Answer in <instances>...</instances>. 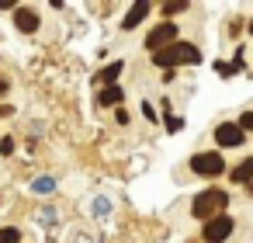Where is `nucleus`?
Segmentation results:
<instances>
[{
	"label": "nucleus",
	"mask_w": 253,
	"mask_h": 243,
	"mask_svg": "<svg viewBox=\"0 0 253 243\" xmlns=\"http://www.w3.org/2000/svg\"><path fill=\"white\" fill-rule=\"evenodd\" d=\"M11 149H14V143H11V139H0V153H4V156H7Z\"/></svg>",
	"instance_id": "nucleus-19"
},
{
	"label": "nucleus",
	"mask_w": 253,
	"mask_h": 243,
	"mask_svg": "<svg viewBox=\"0 0 253 243\" xmlns=\"http://www.w3.org/2000/svg\"><path fill=\"white\" fill-rule=\"evenodd\" d=\"M229 205V191H222V188H208V191H201L198 198H194V205H191V212H194V219H215V215H222V208Z\"/></svg>",
	"instance_id": "nucleus-2"
},
{
	"label": "nucleus",
	"mask_w": 253,
	"mask_h": 243,
	"mask_svg": "<svg viewBox=\"0 0 253 243\" xmlns=\"http://www.w3.org/2000/svg\"><path fill=\"white\" fill-rule=\"evenodd\" d=\"M122 66H125L122 59H118V63H108L104 70H97V73H94V84H101V87H111V84L122 77Z\"/></svg>",
	"instance_id": "nucleus-8"
},
{
	"label": "nucleus",
	"mask_w": 253,
	"mask_h": 243,
	"mask_svg": "<svg viewBox=\"0 0 253 243\" xmlns=\"http://www.w3.org/2000/svg\"><path fill=\"white\" fill-rule=\"evenodd\" d=\"M232 181H236V184H250V181H253V156L243 160V163L232 170Z\"/></svg>",
	"instance_id": "nucleus-11"
},
{
	"label": "nucleus",
	"mask_w": 253,
	"mask_h": 243,
	"mask_svg": "<svg viewBox=\"0 0 253 243\" xmlns=\"http://www.w3.org/2000/svg\"><path fill=\"white\" fill-rule=\"evenodd\" d=\"M14 25H18L21 32H35V28H39V14H35L32 7H18V11H14Z\"/></svg>",
	"instance_id": "nucleus-9"
},
{
	"label": "nucleus",
	"mask_w": 253,
	"mask_h": 243,
	"mask_svg": "<svg viewBox=\"0 0 253 243\" xmlns=\"http://www.w3.org/2000/svg\"><path fill=\"white\" fill-rule=\"evenodd\" d=\"M4 115H11V108H7V104H0V118H4Z\"/></svg>",
	"instance_id": "nucleus-21"
},
{
	"label": "nucleus",
	"mask_w": 253,
	"mask_h": 243,
	"mask_svg": "<svg viewBox=\"0 0 253 243\" xmlns=\"http://www.w3.org/2000/svg\"><path fill=\"white\" fill-rule=\"evenodd\" d=\"M146 14H149V4H146V0H135V4L128 7V14H125V21H122V28H125V32H132Z\"/></svg>",
	"instance_id": "nucleus-7"
},
{
	"label": "nucleus",
	"mask_w": 253,
	"mask_h": 243,
	"mask_svg": "<svg viewBox=\"0 0 253 243\" xmlns=\"http://www.w3.org/2000/svg\"><path fill=\"white\" fill-rule=\"evenodd\" d=\"M173 42H177V25H170V21L156 25V28L146 35V49H149V52H163V49H170Z\"/></svg>",
	"instance_id": "nucleus-3"
},
{
	"label": "nucleus",
	"mask_w": 253,
	"mask_h": 243,
	"mask_svg": "<svg viewBox=\"0 0 253 243\" xmlns=\"http://www.w3.org/2000/svg\"><path fill=\"white\" fill-rule=\"evenodd\" d=\"M191 167H194V174H201V177H218V174H225V160H222L218 153H198V156L191 160Z\"/></svg>",
	"instance_id": "nucleus-4"
},
{
	"label": "nucleus",
	"mask_w": 253,
	"mask_h": 243,
	"mask_svg": "<svg viewBox=\"0 0 253 243\" xmlns=\"http://www.w3.org/2000/svg\"><path fill=\"white\" fill-rule=\"evenodd\" d=\"M94 212H97V215H108V201L97 198V201H94Z\"/></svg>",
	"instance_id": "nucleus-16"
},
{
	"label": "nucleus",
	"mask_w": 253,
	"mask_h": 243,
	"mask_svg": "<svg viewBox=\"0 0 253 243\" xmlns=\"http://www.w3.org/2000/svg\"><path fill=\"white\" fill-rule=\"evenodd\" d=\"M184 11V4H163V14L170 18V14H180Z\"/></svg>",
	"instance_id": "nucleus-15"
},
{
	"label": "nucleus",
	"mask_w": 253,
	"mask_h": 243,
	"mask_svg": "<svg viewBox=\"0 0 253 243\" xmlns=\"http://www.w3.org/2000/svg\"><path fill=\"white\" fill-rule=\"evenodd\" d=\"M167 129H170V132H177V129H180V118H173V115H167Z\"/></svg>",
	"instance_id": "nucleus-18"
},
{
	"label": "nucleus",
	"mask_w": 253,
	"mask_h": 243,
	"mask_svg": "<svg viewBox=\"0 0 253 243\" xmlns=\"http://www.w3.org/2000/svg\"><path fill=\"white\" fill-rule=\"evenodd\" d=\"M236 125H239L243 132H253V111H246V115H243V118H239Z\"/></svg>",
	"instance_id": "nucleus-14"
},
{
	"label": "nucleus",
	"mask_w": 253,
	"mask_h": 243,
	"mask_svg": "<svg viewBox=\"0 0 253 243\" xmlns=\"http://www.w3.org/2000/svg\"><path fill=\"white\" fill-rule=\"evenodd\" d=\"M229 233H232L229 215H215V219L205 222V243H222V240H229Z\"/></svg>",
	"instance_id": "nucleus-5"
},
{
	"label": "nucleus",
	"mask_w": 253,
	"mask_h": 243,
	"mask_svg": "<svg viewBox=\"0 0 253 243\" xmlns=\"http://www.w3.org/2000/svg\"><path fill=\"white\" fill-rule=\"evenodd\" d=\"M122 87L118 84H111V87H101V94H97V104H104V108H111V104H122Z\"/></svg>",
	"instance_id": "nucleus-10"
},
{
	"label": "nucleus",
	"mask_w": 253,
	"mask_h": 243,
	"mask_svg": "<svg viewBox=\"0 0 253 243\" xmlns=\"http://www.w3.org/2000/svg\"><path fill=\"white\" fill-rule=\"evenodd\" d=\"M52 188H56L52 177H39V181H35V191H39V194H52Z\"/></svg>",
	"instance_id": "nucleus-13"
},
{
	"label": "nucleus",
	"mask_w": 253,
	"mask_h": 243,
	"mask_svg": "<svg viewBox=\"0 0 253 243\" xmlns=\"http://www.w3.org/2000/svg\"><path fill=\"white\" fill-rule=\"evenodd\" d=\"M142 115H146L149 122H156V111H153V104H146V101H142Z\"/></svg>",
	"instance_id": "nucleus-17"
},
{
	"label": "nucleus",
	"mask_w": 253,
	"mask_h": 243,
	"mask_svg": "<svg viewBox=\"0 0 253 243\" xmlns=\"http://www.w3.org/2000/svg\"><path fill=\"white\" fill-rule=\"evenodd\" d=\"M243 139H246V132H243L236 122H222V125L215 129V143H218V146H243Z\"/></svg>",
	"instance_id": "nucleus-6"
},
{
	"label": "nucleus",
	"mask_w": 253,
	"mask_h": 243,
	"mask_svg": "<svg viewBox=\"0 0 253 243\" xmlns=\"http://www.w3.org/2000/svg\"><path fill=\"white\" fill-rule=\"evenodd\" d=\"M0 243H21V233L14 226H4V229H0Z\"/></svg>",
	"instance_id": "nucleus-12"
},
{
	"label": "nucleus",
	"mask_w": 253,
	"mask_h": 243,
	"mask_svg": "<svg viewBox=\"0 0 253 243\" xmlns=\"http://www.w3.org/2000/svg\"><path fill=\"white\" fill-rule=\"evenodd\" d=\"M250 35H253V21H250Z\"/></svg>",
	"instance_id": "nucleus-22"
},
{
	"label": "nucleus",
	"mask_w": 253,
	"mask_h": 243,
	"mask_svg": "<svg viewBox=\"0 0 253 243\" xmlns=\"http://www.w3.org/2000/svg\"><path fill=\"white\" fill-rule=\"evenodd\" d=\"M0 94H7V80L4 77H0Z\"/></svg>",
	"instance_id": "nucleus-20"
},
{
	"label": "nucleus",
	"mask_w": 253,
	"mask_h": 243,
	"mask_svg": "<svg viewBox=\"0 0 253 243\" xmlns=\"http://www.w3.org/2000/svg\"><path fill=\"white\" fill-rule=\"evenodd\" d=\"M153 63L156 66H163V70H173V66H180V63H201V52L191 46V42H173L170 49H163V52H153Z\"/></svg>",
	"instance_id": "nucleus-1"
}]
</instances>
